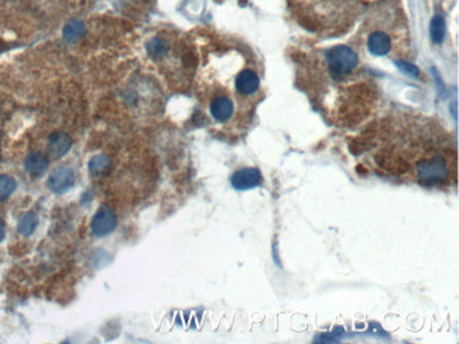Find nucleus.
I'll return each mask as SVG.
<instances>
[{
	"instance_id": "4",
	"label": "nucleus",
	"mask_w": 459,
	"mask_h": 344,
	"mask_svg": "<svg viewBox=\"0 0 459 344\" xmlns=\"http://www.w3.org/2000/svg\"><path fill=\"white\" fill-rule=\"evenodd\" d=\"M75 185V175L72 170L69 168H58L52 172L48 178L47 186L48 189L55 192V194H64L67 191H69Z\"/></svg>"
},
{
	"instance_id": "5",
	"label": "nucleus",
	"mask_w": 459,
	"mask_h": 344,
	"mask_svg": "<svg viewBox=\"0 0 459 344\" xmlns=\"http://www.w3.org/2000/svg\"><path fill=\"white\" fill-rule=\"evenodd\" d=\"M235 87L239 95L243 96L254 95L260 87V78L252 69H243L236 76Z\"/></svg>"
},
{
	"instance_id": "16",
	"label": "nucleus",
	"mask_w": 459,
	"mask_h": 344,
	"mask_svg": "<svg viewBox=\"0 0 459 344\" xmlns=\"http://www.w3.org/2000/svg\"><path fill=\"white\" fill-rule=\"evenodd\" d=\"M397 65L404 71V72H407V74L413 75V76H418V68H415L414 65H410L407 62H403V61H397Z\"/></svg>"
},
{
	"instance_id": "11",
	"label": "nucleus",
	"mask_w": 459,
	"mask_h": 344,
	"mask_svg": "<svg viewBox=\"0 0 459 344\" xmlns=\"http://www.w3.org/2000/svg\"><path fill=\"white\" fill-rule=\"evenodd\" d=\"M38 226V217L34 213H25L24 216L19 220L17 224V232L23 237H30L36 232Z\"/></svg>"
},
{
	"instance_id": "10",
	"label": "nucleus",
	"mask_w": 459,
	"mask_h": 344,
	"mask_svg": "<svg viewBox=\"0 0 459 344\" xmlns=\"http://www.w3.org/2000/svg\"><path fill=\"white\" fill-rule=\"evenodd\" d=\"M85 24L81 23V22H76L72 20L69 23L64 25V30H62V36L64 38L68 41V43H76L79 38L85 34Z\"/></svg>"
},
{
	"instance_id": "3",
	"label": "nucleus",
	"mask_w": 459,
	"mask_h": 344,
	"mask_svg": "<svg viewBox=\"0 0 459 344\" xmlns=\"http://www.w3.org/2000/svg\"><path fill=\"white\" fill-rule=\"evenodd\" d=\"M230 184L236 191H248L261 184V173L257 168H242L233 172Z\"/></svg>"
},
{
	"instance_id": "7",
	"label": "nucleus",
	"mask_w": 459,
	"mask_h": 344,
	"mask_svg": "<svg viewBox=\"0 0 459 344\" xmlns=\"http://www.w3.org/2000/svg\"><path fill=\"white\" fill-rule=\"evenodd\" d=\"M72 146L71 137L65 133H54L48 138V154L52 160H60L64 157Z\"/></svg>"
},
{
	"instance_id": "6",
	"label": "nucleus",
	"mask_w": 459,
	"mask_h": 344,
	"mask_svg": "<svg viewBox=\"0 0 459 344\" xmlns=\"http://www.w3.org/2000/svg\"><path fill=\"white\" fill-rule=\"evenodd\" d=\"M209 111H211L212 117L218 123H226L235 113V105L232 99L226 98V96H218V98L212 99Z\"/></svg>"
},
{
	"instance_id": "15",
	"label": "nucleus",
	"mask_w": 459,
	"mask_h": 344,
	"mask_svg": "<svg viewBox=\"0 0 459 344\" xmlns=\"http://www.w3.org/2000/svg\"><path fill=\"white\" fill-rule=\"evenodd\" d=\"M111 167V161L106 155H96L89 161V171L92 175H102Z\"/></svg>"
},
{
	"instance_id": "13",
	"label": "nucleus",
	"mask_w": 459,
	"mask_h": 344,
	"mask_svg": "<svg viewBox=\"0 0 459 344\" xmlns=\"http://www.w3.org/2000/svg\"><path fill=\"white\" fill-rule=\"evenodd\" d=\"M167 51H168V45L162 38L154 37L147 43V52L153 58H161L167 54Z\"/></svg>"
},
{
	"instance_id": "2",
	"label": "nucleus",
	"mask_w": 459,
	"mask_h": 344,
	"mask_svg": "<svg viewBox=\"0 0 459 344\" xmlns=\"http://www.w3.org/2000/svg\"><path fill=\"white\" fill-rule=\"evenodd\" d=\"M117 226V217L113 213V210L108 208H102L96 212L91 223V230L92 234L96 237H105L111 234Z\"/></svg>"
},
{
	"instance_id": "1",
	"label": "nucleus",
	"mask_w": 459,
	"mask_h": 344,
	"mask_svg": "<svg viewBox=\"0 0 459 344\" xmlns=\"http://www.w3.org/2000/svg\"><path fill=\"white\" fill-rule=\"evenodd\" d=\"M326 62L329 72L334 76H346L358 68L359 58L352 48L346 45H336L328 51Z\"/></svg>"
},
{
	"instance_id": "14",
	"label": "nucleus",
	"mask_w": 459,
	"mask_h": 344,
	"mask_svg": "<svg viewBox=\"0 0 459 344\" xmlns=\"http://www.w3.org/2000/svg\"><path fill=\"white\" fill-rule=\"evenodd\" d=\"M16 188H17V184H16L14 178L9 176V175H4V173H0V202L12 196Z\"/></svg>"
},
{
	"instance_id": "17",
	"label": "nucleus",
	"mask_w": 459,
	"mask_h": 344,
	"mask_svg": "<svg viewBox=\"0 0 459 344\" xmlns=\"http://www.w3.org/2000/svg\"><path fill=\"white\" fill-rule=\"evenodd\" d=\"M4 238V221L0 219V241Z\"/></svg>"
},
{
	"instance_id": "12",
	"label": "nucleus",
	"mask_w": 459,
	"mask_h": 344,
	"mask_svg": "<svg viewBox=\"0 0 459 344\" xmlns=\"http://www.w3.org/2000/svg\"><path fill=\"white\" fill-rule=\"evenodd\" d=\"M430 33H431V38L435 44H441L444 36H445V23H444V19L441 16H434L433 20H431V25H430Z\"/></svg>"
},
{
	"instance_id": "8",
	"label": "nucleus",
	"mask_w": 459,
	"mask_h": 344,
	"mask_svg": "<svg viewBox=\"0 0 459 344\" xmlns=\"http://www.w3.org/2000/svg\"><path fill=\"white\" fill-rule=\"evenodd\" d=\"M367 48L376 57H383L391 49V40L383 31H374L367 38Z\"/></svg>"
},
{
	"instance_id": "9",
	"label": "nucleus",
	"mask_w": 459,
	"mask_h": 344,
	"mask_svg": "<svg viewBox=\"0 0 459 344\" xmlns=\"http://www.w3.org/2000/svg\"><path fill=\"white\" fill-rule=\"evenodd\" d=\"M24 168L28 175L38 178L48 168V160L41 152H31L24 161Z\"/></svg>"
}]
</instances>
